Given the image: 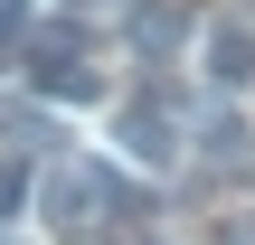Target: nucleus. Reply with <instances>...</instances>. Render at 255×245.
<instances>
[{"label": "nucleus", "instance_id": "6", "mask_svg": "<svg viewBox=\"0 0 255 245\" xmlns=\"http://www.w3.org/2000/svg\"><path fill=\"white\" fill-rule=\"evenodd\" d=\"M19 38H28V0H0V57H19Z\"/></svg>", "mask_w": 255, "mask_h": 245}, {"label": "nucleus", "instance_id": "4", "mask_svg": "<svg viewBox=\"0 0 255 245\" xmlns=\"http://www.w3.org/2000/svg\"><path fill=\"white\" fill-rule=\"evenodd\" d=\"M28 198H38V161L19 151V161H0V227H9V217H19Z\"/></svg>", "mask_w": 255, "mask_h": 245}, {"label": "nucleus", "instance_id": "2", "mask_svg": "<svg viewBox=\"0 0 255 245\" xmlns=\"http://www.w3.org/2000/svg\"><path fill=\"white\" fill-rule=\"evenodd\" d=\"M114 142H123V161L170 170V161H180V113H170V94H132V104L114 113Z\"/></svg>", "mask_w": 255, "mask_h": 245}, {"label": "nucleus", "instance_id": "1", "mask_svg": "<svg viewBox=\"0 0 255 245\" xmlns=\"http://www.w3.org/2000/svg\"><path fill=\"white\" fill-rule=\"evenodd\" d=\"M19 57H28V85L57 94V104H95V94H104V76L85 66V28H76V19H47V28L28 19Z\"/></svg>", "mask_w": 255, "mask_h": 245}, {"label": "nucleus", "instance_id": "3", "mask_svg": "<svg viewBox=\"0 0 255 245\" xmlns=\"http://www.w3.org/2000/svg\"><path fill=\"white\" fill-rule=\"evenodd\" d=\"M199 66H208V85H255V28L246 19H218V28H199Z\"/></svg>", "mask_w": 255, "mask_h": 245}, {"label": "nucleus", "instance_id": "5", "mask_svg": "<svg viewBox=\"0 0 255 245\" xmlns=\"http://www.w3.org/2000/svg\"><path fill=\"white\" fill-rule=\"evenodd\" d=\"M255 132L237 123V113H199V151H246Z\"/></svg>", "mask_w": 255, "mask_h": 245}, {"label": "nucleus", "instance_id": "7", "mask_svg": "<svg viewBox=\"0 0 255 245\" xmlns=\"http://www.w3.org/2000/svg\"><path fill=\"white\" fill-rule=\"evenodd\" d=\"M0 245H9V236H0Z\"/></svg>", "mask_w": 255, "mask_h": 245}]
</instances>
